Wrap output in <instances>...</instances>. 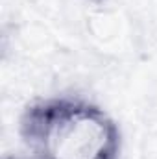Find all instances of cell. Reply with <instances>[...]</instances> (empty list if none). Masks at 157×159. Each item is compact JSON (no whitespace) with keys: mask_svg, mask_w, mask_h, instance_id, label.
Listing matches in <instances>:
<instances>
[{"mask_svg":"<svg viewBox=\"0 0 157 159\" xmlns=\"http://www.w3.org/2000/svg\"><path fill=\"white\" fill-rule=\"evenodd\" d=\"M19 135L32 154L52 159H120L118 124L94 102L57 94L35 98L19 117Z\"/></svg>","mask_w":157,"mask_h":159,"instance_id":"1","label":"cell"},{"mask_svg":"<svg viewBox=\"0 0 157 159\" xmlns=\"http://www.w3.org/2000/svg\"><path fill=\"white\" fill-rule=\"evenodd\" d=\"M141 157L157 159V133H146L141 143Z\"/></svg>","mask_w":157,"mask_h":159,"instance_id":"2","label":"cell"},{"mask_svg":"<svg viewBox=\"0 0 157 159\" xmlns=\"http://www.w3.org/2000/svg\"><path fill=\"white\" fill-rule=\"evenodd\" d=\"M83 2L89 4V6H92V7H104V6L109 4V0H83Z\"/></svg>","mask_w":157,"mask_h":159,"instance_id":"3","label":"cell"},{"mask_svg":"<svg viewBox=\"0 0 157 159\" xmlns=\"http://www.w3.org/2000/svg\"><path fill=\"white\" fill-rule=\"evenodd\" d=\"M26 159H52V157L43 156V154H30V156H26Z\"/></svg>","mask_w":157,"mask_h":159,"instance_id":"4","label":"cell"},{"mask_svg":"<svg viewBox=\"0 0 157 159\" xmlns=\"http://www.w3.org/2000/svg\"><path fill=\"white\" fill-rule=\"evenodd\" d=\"M2 159H26V156H11V154H7V156H4Z\"/></svg>","mask_w":157,"mask_h":159,"instance_id":"5","label":"cell"}]
</instances>
